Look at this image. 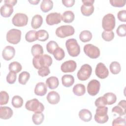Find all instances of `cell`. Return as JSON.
<instances>
[{
  "label": "cell",
  "instance_id": "obj_20",
  "mask_svg": "<svg viewBox=\"0 0 126 126\" xmlns=\"http://www.w3.org/2000/svg\"><path fill=\"white\" fill-rule=\"evenodd\" d=\"M13 12V6L8 4H4L0 8V14L3 17H9Z\"/></svg>",
  "mask_w": 126,
  "mask_h": 126
},
{
  "label": "cell",
  "instance_id": "obj_26",
  "mask_svg": "<svg viewBox=\"0 0 126 126\" xmlns=\"http://www.w3.org/2000/svg\"><path fill=\"white\" fill-rule=\"evenodd\" d=\"M94 11V6L93 5L83 4L81 7V11L82 14L86 16H89L92 15Z\"/></svg>",
  "mask_w": 126,
  "mask_h": 126
},
{
  "label": "cell",
  "instance_id": "obj_38",
  "mask_svg": "<svg viewBox=\"0 0 126 126\" xmlns=\"http://www.w3.org/2000/svg\"><path fill=\"white\" fill-rule=\"evenodd\" d=\"M30 77V73L27 71H23L19 75L18 81L22 85H25Z\"/></svg>",
  "mask_w": 126,
  "mask_h": 126
},
{
  "label": "cell",
  "instance_id": "obj_30",
  "mask_svg": "<svg viewBox=\"0 0 126 126\" xmlns=\"http://www.w3.org/2000/svg\"><path fill=\"white\" fill-rule=\"evenodd\" d=\"M79 38L83 42H89L92 38V34L89 31H83L80 33Z\"/></svg>",
  "mask_w": 126,
  "mask_h": 126
},
{
  "label": "cell",
  "instance_id": "obj_47",
  "mask_svg": "<svg viewBox=\"0 0 126 126\" xmlns=\"http://www.w3.org/2000/svg\"><path fill=\"white\" fill-rule=\"evenodd\" d=\"M112 126H126V120L125 119L122 118L121 117H117L115 119H114L112 122Z\"/></svg>",
  "mask_w": 126,
  "mask_h": 126
},
{
  "label": "cell",
  "instance_id": "obj_43",
  "mask_svg": "<svg viewBox=\"0 0 126 126\" xmlns=\"http://www.w3.org/2000/svg\"><path fill=\"white\" fill-rule=\"evenodd\" d=\"M116 32L118 36L124 37L126 35V24L120 25L117 28Z\"/></svg>",
  "mask_w": 126,
  "mask_h": 126
},
{
  "label": "cell",
  "instance_id": "obj_8",
  "mask_svg": "<svg viewBox=\"0 0 126 126\" xmlns=\"http://www.w3.org/2000/svg\"><path fill=\"white\" fill-rule=\"evenodd\" d=\"M92 72V68L91 65L88 64H84L81 66L80 69L78 71L77 76L79 80L85 81L90 78Z\"/></svg>",
  "mask_w": 126,
  "mask_h": 126
},
{
  "label": "cell",
  "instance_id": "obj_10",
  "mask_svg": "<svg viewBox=\"0 0 126 126\" xmlns=\"http://www.w3.org/2000/svg\"><path fill=\"white\" fill-rule=\"evenodd\" d=\"M12 24L16 27H24L27 25L28 17L24 13H18L14 15L12 19Z\"/></svg>",
  "mask_w": 126,
  "mask_h": 126
},
{
  "label": "cell",
  "instance_id": "obj_51",
  "mask_svg": "<svg viewBox=\"0 0 126 126\" xmlns=\"http://www.w3.org/2000/svg\"><path fill=\"white\" fill-rule=\"evenodd\" d=\"M4 2L5 4H8V5L13 6L16 4L17 0H5L4 1Z\"/></svg>",
  "mask_w": 126,
  "mask_h": 126
},
{
  "label": "cell",
  "instance_id": "obj_39",
  "mask_svg": "<svg viewBox=\"0 0 126 126\" xmlns=\"http://www.w3.org/2000/svg\"><path fill=\"white\" fill-rule=\"evenodd\" d=\"M58 47H59L58 44L55 41H50L46 45L47 51L51 54H53Z\"/></svg>",
  "mask_w": 126,
  "mask_h": 126
},
{
  "label": "cell",
  "instance_id": "obj_46",
  "mask_svg": "<svg viewBox=\"0 0 126 126\" xmlns=\"http://www.w3.org/2000/svg\"><path fill=\"white\" fill-rule=\"evenodd\" d=\"M50 73V70L49 67L44 66L38 69V74L41 77H45L48 75Z\"/></svg>",
  "mask_w": 126,
  "mask_h": 126
},
{
  "label": "cell",
  "instance_id": "obj_5",
  "mask_svg": "<svg viewBox=\"0 0 126 126\" xmlns=\"http://www.w3.org/2000/svg\"><path fill=\"white\" fill-rule=\"evenodd\" d=\"M102 27L104 31H111L115 27V18L111 13L105 15L102 20Z\"/></svg>",
  "mask_w": 126,
  "mask_h": 126
},
{
  "label": "cell",
  "instance_id": "obj_28",
  "mask_svg": "<svg viewBox=\"0 0 126 126\" xmlns=\"http://www.w3.org/2000/svg\"><path fill=\"white\" fill-rule=\"evenodd\" d=\"M73 92L76 95L82 96L85 94V86L82 84H76L73 88Z\"/></svg>",
  "mask_w": 126,
  "mask_h": 126
},
{
  "label": "cell",
  "instance_id": "obj_52",
  "mask_svg": "<svg viewBox=\"0 0 126 126\" xmlns=\"http://www.w3.org/2000/svg\"><path fill=\"white\" fill-rule=\"evenodd\" d=\"M82 1L83 3V4L93 5L94 1V0H82Z\"/></svg>",
  "mask_w": 126,
  "mask_h": 126
},
{
  "label": "cell",
  "instance_id": "obj_2",
  "mask_svg": "<svg viewBox=\"0 0 126 126\" xmlns=\"http://www.w3.org/2000/svg\"><path fill=\"white\" fill-rule=\"evenodd\" d=\"M65 46L68 54L73 57L78 56L80 53V47L77 40L74 38H70L65 42Z\"/></svg>",
  "mask_w": 126,
  "mask_h": 126
},
{
  "label": "cell",
  "instance_id": "obj_40",
  "mask_svg": "<svg viewBox=\"0 0 126 126\" xmlns=\"http://www.w3.org/2000/svg\"><path fill=\"white\" fill-rule=\"evenodd\" d=\"M53 55L56 60L61 61L64 57L65 53L64 50L62 48L60 47H58L56 49V50L54 52Z\"/></svg>",
  "mask_w": 126,
  "mask_h": 126
},
{
  "label": "cell",
  "instance_id": "obj_42",
  "mask_svg": "<svg viewBox=\"0 0 126 126\" xmlns=\"http://www.w3.org/2000/svg\"><path fill=\"white\" fill-rule=\"evenodd\" d=\"M0 105H5L7 103L9 100V95L8 93L5 91H1L0 93Z\"/></svg>",
  "mask_w": 126,
  "mask_h": 126
},
{
  "label": "cell",
  "instance_id": "obj_1",
  "mask_svg": "<svg viewBox=\"0 0 126 126\" xmlns=\"http://www.w3.org/2000/svg\"><path fill=\"white\" fill-rule=\"evenodd\" d=\"M52 58L46 54L34 57L32 59L33 66L37 69L44 66L49 67L52 63Z\"/></svg>",
  "mask_w": 126,
  "mask_h": 126
},
{
  "label": "cell",
  "instance_id": "obj_41",
  "mask_svg": "<svg viewBox=\"0 0 126 126\" xmlns=\"http://www.w3.org/2000/svg\"><path fill=\"white\" fill-rule=\"evenodd\" d=\"M114 33L112 31H104L102 34L101 36L102 38L106 41H110L112 39H113L114 37Z\"/></svg>",
  "mask_w": 126,
  "mask_h": 126
},
{
  "label": "cell",
  "instance_id": "obj_9",
  "mask_svg": "<svg viewBox=\"0 0 126 126\" xmlns=\"http://www.w3.org/2000/svg\"><path fill=\"white\" fill-rule=\"evenodd\" d=\"M83 50L85 54L91 59H96L100 55L99 48L91 44L85 45Z\"/></svg>",
  "mask_w": 126,
  "mask_h": 126
},
{
  "label": "cell",
  "instance_id": "obj_24",
  "mask_svg": "<svg viewBox=\"0 0 126 126\" xmlns=\"http://www.w3.org/2000/svg\"><path fill=\"white\" fill-rule=\"evenodd\" d=\"M43 22V18L40 15H35L32 18L31 22L32 27L34 29L40 28Z\"/></svg>",
  "mask_w": 126,
  "mask_h": 126
},
{
  "label": "cell",
  "instance_id": "obj_37",
  "mask_svg": "<svg viewBox=\"0 0 126 126\" xmlns=\"http://www.w3.org/2000/svg\"><path fill=\"white\" fill-rule=\"evenodd\" d=\"M37 40L40 41H45L49 38L48 32L44 30H40L36 32Z\"/></svg>",
  "mask_w": 126,
  "mask_h": 126
},
{
  "label": "cell",
  "instance_id": "obj_35",
  "mask_svg": "<svg viewBox=\"0 0 126 126\" xmlns=\"http://www.w3.org/2000/svg\"><path fill=\"white\" fill-rule=\"evenodd\" d=\"M11 103L13 106L15 108H20L23 105V99L19 95H15L12 97Z\"/></svg>",
  "mask_w": 126,
  "mask_h": 126
},
{
  "label": "cell",
  "instance_id": "obj_11",
  "mask_svg": "<svg viewBox=\"0 0 126 126\" xmlns=\"http://www.w3.org/2000/svg\"><path fill=\"white\" fill-rule=\"evenodd\" d=\"M100 82L95 79H93L90 81L87 86V91L88 94L92 96L96 95L100 89Z\"/></svg>",
  "mask_w": 126,
  "mask_h": 126
},
{
  "label": "cell",
  "instance_id": "obj_13",
  "mask_svg": "<svg viewBox=\"0 0 126 126\" xmlns=\"http://www.w3.org/2000/svg\"><path fill=\"white\" fill-rule=\"evenodd\" d=\"M61 16L60 13L57 12L49 13L46 17V23L50 26L58 24L61 22Z\"/></svg>",
  "mask_w": 126,
  "mask_h": 126
},
{
  "label": "cell",
  "instance_id": "obj_14",
  "mask_svg": "<svg viewBox=\"0 0 126 126\" xmlns=\"http://www.w3.org/2000/svg\"><path fill=\"white\" fill-rule=\"evenodd\" d=\"M76 67L77 64L74 61L69 60L62 63L61 66V69L64 73L72 72L75 71Z\"/></svg>",
  "mask_w": 126,
  "mask_h": 126
},
{
  "label": "cell",
  "instance_id": "obj_18",
  "mask_svg": "<svg viewBox=\"0 0 126 126\" xmlns=\"http://www.w3.org/2000/svg\"><path fill=\"white\" fill-rule=\"evenodd\" d=\"M46 98L48 102L51 104H56L59 102L60 100L59 94L55 91L50 92L48 94Z\"/></svg>",
  "mask_w": 126,
  "mask_h": 126
},
{
  "label": "cell",
  "instance_id": "obj_4",
  "mask_svg": "<svg viewBox=\"0 0 126 126\" xmlns=\"http://www.w3.org/2000/svg\"><path fill=\"white\" fill-rule=\"evenodd\" d=\"M108 107L104 106L102 107L97 108L95 114L94 115V120L99 124H104L107 122L109 117L107 115Z\"/></svg>",
  "mask_w": 126,
  "mask_h": 126
},
{
  "label": "cell",
  "instance_id": "obj_22",
  "mask_svg": "<svg viewBox=\"0 0 126 126\" xmlns=\"http://www.w3.org/2000/svg\"><path fill=\"white\" fill-rule=\"evenodd\" d=\"M46 84L49 89L53 90L58 87L59 85V81L57 77L51 76L46 79Z\"/></svg>",
  "mask_w": 126,
  "mask_h": 126
},
{
  "label": "cell",
  "instance_id": "obj_15",
  "mask_svg": "<svg viewBox=\"0 0 126 126\" xmlns=\"http://www.w3.org/2000/svg\"><path fill=\"white\" fill-rule=\"evenodd\" d=\"M126 101L125 100H121L117 105L112 108V112L118 114L119 116H124L126 114Z\"/></svg>",
  "mask_w": 126,
  "mask_h": 126
},
{
  "label": "cell",
  "instance_id": "obj_7",
  "mask_svg": "<svg viewBox=\"0 0 126 126\" xmlns=\"http://www.w3.org/2000/svg\"><path fill=\"white\" fill-rule=\"evenodd\" d=\"M21 31L19 30L11 29L6 33V40L10 43L17 44L21 40Z\"/></svg>",
  "mask_w": 126,
  "mask_h": 126
},
{
  "label": "cell",
  "instance_id": "obj_50",
  "mask_svg": "<svg viewBox=\"0 0 126 126\" xmlns=\"http://www.w3.org/2000/svg\"><path fill=\"white\" fill-rule=\"evenodd\" d=\"M75 1L74 0H63V4L67 7H70L73 6Z\"/></svg>",
  "mask_w": 126,
  "mask_h": 126
},
{
  "label": "cell",
  "instance_id": "obj_16",
  "mask_svg": "<svg viewBox=\"0 0 126 126\" xmlns=\"http://www.w3.org/2000/svg\"><path fill=\"white\" fill-rule=\"evenodd\" d=\"M15 54V50L13 47L11 46H6L2 51V56L4 60L10 61L13 59Z\"/></svg>",
  "mask_w": 126,
  "mask_h": 126
},
{
  "label": "cell",
  "instance_id": "obj_21",
  "mask_svg": "<svg viewBox=\"0 0 126 126\" xmlns=\"http://www.w3.org/2000/svg\"><path fill=\"white\" fill-rule=\"evenodd\" d=\"M79 117L83 121L88 122L92 120V114L89 110L83 109L79 112Z\"/></svg>",
  "mask_w": 126,
  "mask_h": 126
},
{
  "label": "cell",
  "instance_id": "obj_27",
  "mask_svg": "<svg viewBox=\"0 0 126 126\" xmlns=\"http://www.w3.org/2000/svg\"><path fill=\"white\" fill-rule=\"evenodd\" d=\"M53 7V2L50 0H43L40 4V9L43 12H47L51 10Z\"/></svg>",
  "mask_w": 126,
  "mask_h": 126
},
{
  "label": "cell",
  "instance_id": "obj_49",
  "mask_svg": "<svg viewBox=\"0 0 126 126\" xmlns=\"http://www.w3.org/2000/svg\"><path fill=\"white\" fill-rule=\"evenodd\" d=\"M117 17L120 21L126 22V10H123L120 11L117 14Z\"/></svg>",
  "mask_w": 126,
  "mask_h": 126
},
{
  "label": "cell",
  "instance_id": "obj_48",
  "mask_svg": "<svg viewBox=\"0 0 126 126\" xmlns=\"http://www.w3.org/2000/svg\"><path fill=\"white\" fill-rule=\"evenodd\" d=\"M109 2L113 6L116 7H123L126 4V1L122 0H111Z\"/></svg>",
  "mask_w": 126,
  "mask_h": 126
},
{
  "label": "cell",
  "instance_id": "obj_32",
  "mask_svg": "<svg viewBox=\"0 0 126 126\" xmlns=\"http://www.w3.org/2000/svg\"><path fill=\"white\" fill-rule=\"evenodd\" d=\"M106 99L107 104L112 105L115 103L117 100L116 95L112 93H107L103 96Z\"/></svg>",
  "mask_w": 126,
  "mask_h": 126
},
{
  "label": "cell",
  "instance_id": "obj_53",
  "mask_svg": "<svg viewBox=\"0 0 126 126\" xmlns=\"http://www.w3.org/2000/svg\"><path fill=\"white\" fill-rule=\"evenodd\" d=\"M40 0H29V2L32 4H37L39 2Z\"/></svg>",
  "mask_w": 126,
  "mask_h": 126
},
{
  "label": "cell",
  "instance_id": "obj_34",
  "mask_svg": "<svg viewBox=\"0 0 126 126\" xmlns=\"http://www.w3.org/2000/svg\"><path fill=\"white\" fill-rule=\"evenodd\" d=\"M109 68L110 72L113 74H118L121 69V65L118 62H112L110 65Z\"/></svg>",
  "mask_w": 126,
  "mask_h": 126
},
{
  "label": "cell",
  "instance_id": "obj_6",
  "mask_svg": "<svg viewBox=\"0 0 126 126\" xmlns=\"http://www.w3.org/2000/svg\"><path fill=\"white\" fill-rule=\"evenodd\" d=\"M75 30L70 25H63L58 28L56 30V34L60 38H65L73 35Z\"/></svg>",
  "mask_w": 126,
  "mask_h": 126
},
{
  "label": "cell",
  "instance_id": "obj_36",
  "mask_svg": "<svg viewBox=\"0 0 126 126\" xmlns=\"http://www.w3.org/2000/svg\"><path fill=\"white\" fill-rule=\"evenodd\" d=\"M36 31L31 30L28 32L25 35V39L29 42H32L37 40L36 35Z\"/></svg>",
  "mask_w": 126,
  "mask_h": 126
},
{
  "label": "cell",
  "instance_id": "obj_19",
  "mask_svg": "<svg viewBox=\"0 0 126 126\" xmlns=\"http://www.w3.org/2000/svg\"><path fill=\"white\" fill-rule=\"evenodd\" d=\"M47 87L43 82L38 83L34 88V94L39 96H43L47 93Z\"/></svg>",
  "mask_w": 126,
  "mask_h": 126
},
{
  "label": "cell",
  "instance_id": "obj_17",
  "mask_svg": "<svg viewBox=\"0 0 126 126\" xmlns=\"http://www.w3.org/2000/svg\"><path fill=\"white\" fill-rule=\"evenodd\" d=\"M13 110L9 107L0 106V118L1 119L7 120L10 119L13 115Z\"/></svg>",
  "mask_w": 126,
  "mask_h": 126
},
{
  "label": "cell",
  "instance_id": "obj_33",
  "mask_svg": "<svg viewBox=\"0 0 126 126\" xmlns=\"http://www.w3.org/2000/svg\"><path fill=\"white\" fill-rule=\"evenodd\" d=\"M44 119V116L40 113H35L32 116V120L33 123L36 125H40L42 123Z\"/></svg>",
  "mask_w": 126,
  "mask_h": 126
},
{
  "label": "cell",
  "instance_id": "obj_31",
  "mask_svg": "<svg viewBox=\"0 0 126 126\" xmlns=\"http://www.w3.org/2000/svg\"><path fill=\"white\" fill-rule=\"evenodd\" d=\"M8 68L10 71L17 73L21 71L22 67L19 63L17 62H13L9 64Z\"/></svg>",
  "mask_w": 126,
  "mask_h": 126
},
{
  "label": "cell",
  "instance_id": "obj_29",
  "mask_svg": "<svg viewBox=\"0 0 126 126\" xmlns=\"http://www.w3.org/2000/svg\"><path fill=\"white\" fill-rule=\"evenodd\" d=\"M31 53L33 57L43 55V49L42 46L38 44L33 45L31 49Z\"/></svg>",
  "mask_w": 126,
  "mask_h": 126
},
{
  "label": "cell",
  "instance_id": "obj_25",
  "mask_svg": "<svg viewBox=\"0 0 126 126\" xmlns=\"http://www.w3.org/2000/svg\"><path fill=\"white\" fill-rule=\"evenodd\" d=\"M74 14L71 11H65L61 16L62 20L66 23L72 22L74 20Z\"/></svg>",
  "mask_w": 126,
  "mask_h": 126
},
{
  "label": "cell",
  "instance_id": "obj_45",
  "mask_svg": "<svg viewBox=\"0 0 126 126\" xmlns=\"http://www.w3.org/2000/svg\"><path fill=\"white\" fill-rule=\"evenodd\" d=\"M94 104L97 108H100L105 106V105H107V102L103 96H100L95 100Z\"/></svg>",
  "mask_w": 126,
  "mask_h": 126
},
{
  "label": "cell",
  "instance_id": "obj_23",
  "mask_svg": "<svg viewBox=\"0 0 126 126\" xmlns=\"http://www.w3.org/2000/svg\"><path fill=\"white\" fill-rule=\"evenodd\" d=\"M62 84L65 87H69L71 86L74 83V77L70 74H65L62 77Z\"/></svg>",
  "mask_w": 126,
  "mask_h": 126
},
{
  "label": "cell",
  "instance_id": "obj_12",
  "mask_svg": "<svg viewBox=\"0 0 126 126\" xmlns=\"http://www.w3.org/2000/svg\"><path fill=\"white\" fill-rule=\"evenodd\" d=\"M95 73L97 77L100 79H105L109 75V71L107 68L102 63H99L96 65Z\"/></svg>",
  "mask_w": 126,
  "mask_h": 126
},
{
  "label": "cell",
  "instance_id": "obj_3",
  "mask_svg": "<svg viewBox=\"0 0 126 126\" xmlns=\"http://www.w3.org/2000/svg\"><path fill=\"white\" fill-rule=\"evenodd\" d=\"M25 107L27 110L34 113L42 112L44 110L43 104L36 98L27 101L25 104Z\"/></svg>",
  "mask_w": 126,
  "mask_h": 126
},
{
  "label": "cell",
  "instance_id": "obj_44",
  "mask_svg": "<svg viewBox=\"0 0 126 126\" xmlns=\"http://www.w3.org/2000/svg\"><path fill=\"white\" fill-rule=\"evenodd\" d=\"M16 73L10 71L6 76V81L10 84H14L16 80Z\"/></svg>",
  "mask_w": 126,
  "mask_h": 126
}]
</instances>
